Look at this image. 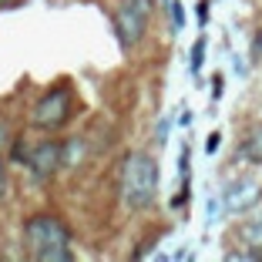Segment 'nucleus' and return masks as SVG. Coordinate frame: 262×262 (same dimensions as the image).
I'll use <instances>...</instances> for the list:
<instances>
[{
	"label": "nucleus",
	"mask_w": 262,
	"mask_h": 262,
	"mask_svg": "<svg viewBox=\"0 0 262 262\" xmlns=\"http://www.w3.org/2000/svg\"><path fill=\"white\" fill-rule=\"evenodd\" d=\"M24 242H27V255L37 262H71L74 249H71V232L61 219L54 215H34L24 225Z\"/></svg>",
	"instance_id": "f257e3e1"
},
{
	"label": "nucleus",
	"mask_w": 262,
	"mask_h": 262,
	"mask_svg": "<svg viewBox=\"0 0 262 262\" xmlns=\"http://www.w3.org/2000/svg\"><path fill=\"white\" fill-rule=\"evenodd\" d=\"M158 195V165H155L151 155L145 151H131L124 155L121 165V202L131 212H141L148 208Z\"/></svg>",
	"instance_id": "f03ea898"
},
{
	"label": "nucleus",
	"mask_w": 262,
	"mask_h": 262,
	"mask_svg": "<svg viewBox=\"0 0 262 262\" xmlns=\"http://www.w3.org/2000/svg\"><path fill=\"white\" fill-rule=\"evenodd\" d=\"M71 118H74V91L68 84H57L47 94H40V101L31 111L34 128H40V131H61Z\"/></svg>",
	"instance_id": "7ed1b4c3"
},
{
	"label": "nucleus",
	"mask_w": 262,
	"mask_h": 262,
	"mask_svg": "<svg viewBox=\"0 0 262 262\" xmlns=\"http://www.w3.org/2000/svg\"><path fill=\"white\" fill-rule=\"evenodd\" d=\"M151 10H155V0H121L115 10V31H118V40L121 47L141 44L148 31V20H151Z\"/></svg>",
	"instance_id": "20e7f679"
},
{
	"label": "nucleus",
	"mask_w": 262,
	"mask_h": 262,
	"mask_svg": "<svg viewBox=\"0 0 262 262\" xmlns=\"http://www.w3.org/2000/svg\"><path fill=\"white\" fill-rule=\"evenodd\" d=\"M24 165H27V171H31L37 182H47V178H54L57 168L64 162V148L61 141H40L37 148H27V155H24Z\"/></svg>",
	"instance_id": "39448f33"
},
{
	"label": "nucleus",
	"mask_w": 262,
	"mask_h": 262,
	"mask_svg": "<svg viewBox=\"0 0 262 262\" xmlns=\"http://www.w3.org/2000/svg\"><path fill=\"white\" fill-rule=\"evenodd\" d=\"M259 199H262V188H259V182H252V178L232 182L229 192H225V205H229V212H246V208H252Z\"/></svg>",
	"instance_id": "423d86ee"
},
{
	"label": "nucleus",
	"mask_w": 262,
	"mask_h": 262,
	"mask_svg": "<svg viewBox=\"0 0 262 262\" xmlns=\"http://www.w3.org/2000/svg\"><path fill=\"white\" fill-rule=\"evenodd\" d=\"M239 155L252 165H262V121H255L252 128L242 135V145H239Z\"/></svg>",
	"instance_id": "0eeeda50"
},
{
	"label": "nucleus",
	"mask_w": 262,
	"mask_h": 262,
	"mask_svg": "<svg viewBox=\"0 0 262 262\" xmlns=\"http://www.w3.org/2000/svg\"><path fill=\"white\" fill-rule=\"evenodd\" d=\"M242 242H249V252H242V259H262V212L255 219H249L246 225H242Z\"/></svg>",
	"instance_id": "6e6552de"
},
{
	"label": "nucleus",
	"mask_w": 262,
	"mask_h": 262,
	"mask_svg": "<svg viewBox=\"0 0 262 262\" xmlns=\"http://www.w3.org/2000/svg\"><path fill=\"white\" fill-rule=\"evenodd\" d=\"M10 141H14V138H10V124L4 121V118H0V151H4V148H7Z\"/></svg>",
	"instance_id": "1a4fd4ad"
},
{
	"label": "nucleus",
	"mask_w": 262,
	"mask_h": 262,
	"mask_svg": "<svg viewBox=\"0 0 262 262\" xmlns=\"http://www.w3.org/2000/svg\"><path fill=\"white\" fill-rule=\"evenodd\" d=\"M202 51H205V40H199V44L192 47V71L202 68Z\"/></svg>",
	"instance_id": "9d476101"
},
{
	"label": "nucleus",
	"mask_w": 262,
	"mask_h": 262,
	"mask_svg": "<svg viewBox=\"0 0 262 262\" xmlns=\"http://www.w3.org/2000/svg\"><path fill=\"white\" fill-rule=\"evenodd\" d=\"M4 195H7V165L0 158V202H4Z\"/></svg>",
	"instance_id": "9b49d317"
},
{
	"label": "nucleus",
	"mask_w": 262,
	"mask_h": 262,
	"mask_svg": "<svg viewBox=\"0 0 262 262\" xmlns=\"http://www.w3.org/2000/svg\"><path fill=\"white\" fill-rule=\"evenodd\" d=\"M205 151H208V155H212V151H219V135H212V138L205 141Z\"/></svg>",
	"instance_id": "f8f14e48"
},
{
	"label": "nucleus",
	"mask_w": 262,
	"mask_h": 262,
	"mask_svg": "<svg viewBox=\"0 0 262 262\" xmlns=\"http://www.w3.org/2000/svg\"><path fill=\"white\" fill-rule=\"evenodd\" d=\"M0 4H7V0H0Z\"/></svg>",
	"instance_id": "ddd939ff"
}]
</instances>
